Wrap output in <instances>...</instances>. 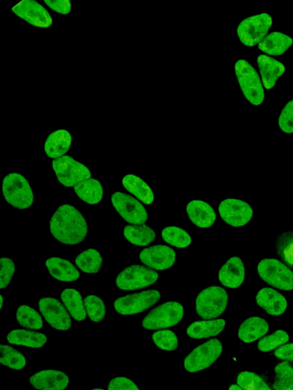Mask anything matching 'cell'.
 Wrapping results in <instances>:
<instances>
[{"label":"cell","instance_id":"obj_1","mask_svg":"<svg viewBox=\"0 0 293 390\" xmlns=\"http://www.w3.org/2000/svg\"><path fill=\"white\" fill-rule=\"evenodd\" d=\"M50 231L58 242L74 246L83 242L88 235V226L83 214L74 206L65 204L51 217Z\"/></svg>","mask_w":293,"mask_h":390},{"label":"cell","instance_id":"obj_2","mask_svg":"<svg viewBox=\"0 0 293 390\" xmlns=\"http://www.w3.org/2000/svg\"><path fill=\"white\" fill-rule=\"evenodd\" d=\"M6 202L19 210H26L34 203V193L26 178L18 173L6 175L2 184Z\"/></svg>","mask_w":293,"mask_h":390},{"label":"cell","instance_id":"obj_3","mask_svg":"<svg viewBox=\"0 0 293 390\" xmlns=\"http://www.w3.org/2000/svg\"><path fill=\"white\" fill-rule=\"evenodd\" d=\"M229 304V294L223 287L212 286L205 288L195 300V310L200 317L212 319L224 314Z\"/></svg>","mask_w":293,"mask_h":390},{"label":"cell","instance_id":"obj_4","mask_svg":"<svg viewBox=\"0 0 293 390\" xmlns=\"http://www.w3.org/2000/svg\"><path fill=\"white\" fill-rule=\"evenodd\" d=\"M235 74L249 103L254 106L262 105L265 97L263 84L253 66L247 61H237L235 63Z\"/></svg>","mask_w":293,"mask_h":390},{"label":"cell","instance_id":"obj_5","mask_svg":"<svg viewBox=\"0 0 293 390\" xmlns=\"http://www.w3.org/2000/svg\"><path fill=\"white\" fill-rule=\"evenodd\" d=\"M183 317V305L168 302L152 309L143 319L142 327L145 330L168 329L179 324Z\"/></svg>","mask_w":293,"mask_h":390},{"label":"cell","instance_id":"obj_6","mask_svg":"<svg viewBox=\"0 0 293 390\" xmlns=\"http://www.w3.org/2000/svg\"><path fill=\"white\" fill-rule=\"evenodd\" d=\"M257 273L270 286L282 291L293 289V272L277 260L264 259L260 261L257 265Z\"/></svg>","mask_w":293,"mask_h":390},{"label":"cell","instance_id":"obj_7","mask_svg":"<svg viewBox=\"0 0 293 390\" xmlns=\"http://www.w3.org/2000/svg\"><path fill=\"white\" fill-rule=\"evenodd\" d=\"M223 351V345L219 339L204 342L189 354L184 361V369L190 373H197L209 369Z\"/></svg>","mask_w":293,"mask_h":390},{"label":"cell","instance_id":"obj_8","mask_svg":"<svg viewBox=\"0 0 293 390\" xmlns=\"http://www.w3.org/2000/svg\"><path fill=\"white\" fill-rule=\"evenodd\" d=\"M52 168L58 182L68 188L76 186L92 176L88 166L66 155L53 160Z\"/></svg>","mask_w":293,"mask_h":390},{"label":"cell","instance_id":"obj_9","mask_svg":"<svg viewBox=\"0 0 293 390\" xmlns=\"http://www.w3.org/2000/svg\"><path fill=\"white\" fill-rule=\"evenodd\" d=\"M159 279V274L140 265L125 267L118 274L115 284L121 291H135L153 285Z\"/></svg>","mask_w":293,"mask_h":390},{"label":"cell","instance_id":"obj_10","mask_svg":"<svg viewBox=\"0 0 293 390\" xmlns=\"http://www.w3.org/2000/svg\"><path fill=\"white\" fill-rule=\"evenodd\" d=\"M160 293L157 289H148L118 297L115 300L113 307L120 315H137L155 305L160 302Z\"/></svg>","mask_w":293,"mask_h":390},{"label":"cell","instance_id":"obj_11","mask_svg":"<svg viewBox=\"0 0 293 390\" xmlns=\"http://www.w3.org/2000/svg\"><path fill=\"white\" fill-rule=\"evenodd\" d=\"M272 24V18L267 14L248 17L238 26L237 34L245 46L253 47L267 36Z\"/></svg>","mask_w":293,"mask_h":390},{"label":"cell","instance_id":"obj_12","mask_svg":"<svg viewBox=\"0 0 293 390\" xmlns=\"http://www.w3.org/2000/svg\"><path fill=\"white\" fill-rule=\"evenodd\" d=\"M111 200L117 212L130 224L140 225L148 220L147 210L133 197L118 192L112 195Z\"/></svg>","mask_w":293,"mask_h":390},{"label":"cell","instance_id":"obj_13","mask_svg":"<svg viewBox=\"0 0 293 390\" xmlns=\"http://www.w3.org/2000/svg\"><path fill=\"white\" fill-rule=\"evenodd\" d=\"M222 219L233 227H245L252 220L254 210L251 205L240 199H226L219 205Z\"/></svg>","mask_w":293,"mask_h":390},{"label":"cell","instance_id":"obj_14","mask_svg":"<svg viewBox=\"0 0 293 390\" xmlns=\"http://www.w3.org/2000/svg\"><path fill=\"white\" fill-rule=\"evenodd\" d=\"M38 308L51 328L58 331H68L71 328L70 314L58 299L51 297L41 298L38 302Z\"/></svg>","mask_w":293,"mask_h":390},{"label":"cell","instance_id":"obj_15","mask_svg":"<svg viewBox=\"0 0 293 390\" xmlns=\"http://www.w3.org/2000/svg\"><path fill=\"white\" fill-rule=\"evenodd\" d=\"M13 13L31 26L49 28L52 17L48 10L35 0H23L12 9Z\"/></svg>","mask_w":293,"mask_h":390},{"label":"cell","instance_id":"obj_16","mask_svg":"<svg viewBox=\"0 0 293 390\" xmlns=\"http://www.w3.org/2000/svg\"><path fill=\"white\" fill-rule=\"evenodd\" d=\"M139 258L150 269L163 271L170 269L175 264L176 252L164 245H158L143 250L140 252Z\"/></svg>","mask_w":293,"mask_h":390},{"label":"cell","instance_id":"obj_17","mask_svg":"<svg viewBox=\"0 0 293 390\" xmlns=\"http://www.w3.org/2000/svg\"><path fill=\"white\" fill-rule=\"evenodd\" d=\"M29 384L38 390H65L69 386L70 377L61 371L47 369L31 375Z\"/></svg>","mask_w":293,"mask_h":390},{"label":"cell","instance_id":"obj_18","mask_svg":"<svg viewBox=\"0 0 293 390\" xmlns=\"http://www.w3.org/2000/svg\"><path fill=\"white\" fill-rule=\"evenodd\" d=\"M256 302L267 314L275 317L283 315L288 307L287 298L269 287L259 289L256 295Z\"/></svg>","mask_w":293,"mask_h":390},{"label":"cell","instance_id":"obj_19","mask_svg":"<svg viewBox=\"0 0 293 390\" xmlns=\"http://www.w3.org/2000/svg\"><path fill=\"white\" fill-rule=\"evenodd\" d=\"M245 269L242 260L237 256L227 260L219 272V280L226 287L238 288L245 282Z\"/></svg>","mask_w":293,"mask_h":390},{"label":"cell","instance_id":"obj_20","mask_svg":"<svg viewBox=\"0 0 293 390\" xmlns=\"http://www.w3.org/2000/svg\"><path fill=\"white\" fill-rule=\"evenodd\" d=\"M187 212L192 224L200 228H210L216 220L215 210L203 200H191L187 205Z\"/></svg>","mask_w":293,"mask_h":390},{"label":"cell","instance_id":"obj_21","mask_svg":"<svg viewBox=\"0 0 293 390\" xmlns=\"http://www.w3.org/2000/svg\"><path fill=\"white\" fill-rule=\"evenodd\" d=\"M72 137L68 130L59 129L50 133L46 143L45 151L51 159H58L71 149Z\"/></svg>","mask_w":293,"mask_h":390},{"label":"cell","instance_id":"obj_22","mask_svg":"<svg viewBox=\"0 0 293 390\" xmlns=\"http://www.w3.org/2000/svg\"><path fill=\"white\" fill-rule=\"evenodd\" d=\"M257 62L264 87L267 89L274 88L279 78L285 73L284 65L266 55L259 56Z\"/></svg>","mask_w":293,"mask_h":390},{"label":"cell","instance_id":"obj_23","mask_svg":"<svg viewBox=\"0 0 293 390\" xmlns=\"http://www.w3.org/2000/svg\"><path fill=\"white\" fill-rule=\"evenodd\" d=\"M51 276L59 282H72L79 279L80 272L70 261L58 257L48 259L46 262Z\"/></svg>","mask_w":293,"mask_h":390},{"label":"cell","instance_id":"obj_24","mask_svg":"<svg viewBox=\"0 0 293 390\" xmlns=\"http://www.w3.org/2000/svg\"><path fill=\"white\" fill-rule=\"evenodd\" d=\"M269 330V323L264 319L250 317L238 329L237 337L245 343H252L264 337Z\"/></svg>","mask_w":293,"mask_h":390},{"label":"cell","instance_id":"obj_25","mask_svg":"<svg viewBox=\"0 0 293 390\" xmlns=\"http://www.w3.org/2000/svg\"><path fill=\"white\" fill-rule=\"evenodd\" d=\"M9 344L20 345L31 349H41L45 347L48 338L44 333L25 329H14L8 333Z\"/></svg>","mask_w":293,"mask_h":390},{"label":"cell","instance_id":"obj_26","mask_svg":"<svg viewBox=\"0 0 293 390\" xmlns=\"http://www.w3.org/2000/svg\"><path fill=\"white\" fill-rule=\"evenodd\" d=\"M225 325L223 319L195 322L188 327L187 336L193 339L217 337L225 330Z\"/></svg>","mask_w":293,"mask_h":390},{"label":"cell","instance_id":"obj_27","mask_svg":"<svg viewBox=\"0 0 293 390\" xmlns=\"http://www.w3.org/2000/svg\"><path fill=\"white\" fill-rule=\"evenodd\" d=\"M122 184L125 190L135 195L145 205H150L154 202L153 190L140 177L133 174L126 175L123 178Z\"/></svg>","mask_w":293,"mask_h":390},{"label":"cell","instance_id":"obj_28","mask_svg":"<svg viewBox=\"0 0 293 390\" xmlns=\"http://www.w3.org/2000/svg\"><path fill=\"white\" fill-rule=\"evenodd\" d=\"M292 44L293 40L289 36L274 31L269 33L258 44V48L267 54L279 56L285 53Z\"/></svg>","mask_w":293,"mask_h":390},{"label":"cell","instance_id":"obj_29","mask_svg":"<svg viewBox=\"0 0 293 390\" xmlns=\"http://www.w3.org/2000/svg\"><path fill=\"white\" fill-rule=\"evenodd\" d=\"M74 192L84 202L99 204L103 197V187L101 181L88 178L74 186Z\"/></svg>","mask_w":293,"mask_h":390},{"label":"cell","instance_id":"obj_30","mask_svg":"<svg viewBox=\"0 0 293 390\" xmlns=\"http://www.w3.org/2000/svg\"><path fill=\"white\" fill-rule=\"evenodd\" d=\"M61 298L74 320L81 322L86 319L88 314H86L84 300L77 289L71 288L63 289L61 294Z\"/></svg>","mask_w":293,"mask_h":390},{"label":"cell","instance_id":"obj_31","mask_svg":"<svg viewBox=\"0 0 293 390\" xmlns=\"http://www.w3.org/2000/svg\"><path fill=\"white\" fill-rule=\"evenodd\" d=\"M123 234L129 242L137 247L148 246L156 239L155 231L145 225L126 226Z\"/></svg>","mask_w":293,"mask_h":390},{"label":"cell","instance_id":"obj_32","mask_svg":"<svg viewBox=\"0 0 293 390\" xmlns=\"http://www.w3.org/2000/svg\"><path fill=\"white\" fill-rule=\"evenodd\" d=\"M75 263L82 272L96 274L101 270L103 258L100 252L89 249L81 252L76 258Z\"/></svg>","mask_w":293,"mask_h":390},{"label":"cell","instance_id":"obj_33","mask_svg":"<svg viewBox=\"0 0 293 390\" xmlns=\"http://www.w3.org/2000/svg\"><path fill=\"white\" fill-rule=\"evenodd\" d=\"M274 245L279 259L293 270V230L277 234Z\"/></svg>","mask_w":293,"mask_h":390},{"label":"cell","instance_id":"obj_34","mask_svg":"<svg viewBox=\"0 0 293 390\" xmlns=\"http://www.w3.org/2000/svg\"><path fill=\"white\" fill-rule=\"evenodd\" d=\"M16 319L21 327L39 330L43 327L41 316L35 309L28 305H21L16 312Z\"/></svg>","mask_w":293,"mask_h":390},{"label":"cell","instance_id":"obj_35","mask_svg":"<svg viewBox=\"0 0 293 390\" xmlns=\"http://www.w3.org/2000/svg\"><path fill=\"white\" fill-rule=\"evenodd\" d=\"M0 350H1L0 361L3 365L15 371H21L25 369L27 361L24 354L4 344H1Z\"/></svg>","mask_w":293,"mask_h":390},{"label":"cell","instance_id":"obj_36","mask_svg":"<svg viewBox=\"0 0 293 390\" xmlns=\"http://www.w3.org/2000/svg\"><path fill=\"white\" fill-rule=\"evenodd\" d=\"M162 238L172 247L180 249L189 247L192 243L190 233L178 227H168L163 229Z\"/></svg>","mask_w":293,"mask_h":390},{"label":"cell","instance_id":"obj_37","mask_svg":"<svg viewBox=\"0 0 293 390\" xmlns=\"http://www.w3.org/2000/svg\"><path fill=\"white\" fill-rule=\"evenodd\" d=\"M274 373V390H293V366L289 362L278 364Z\"/></svg>","mask_w":293,"mask_h":390},{"label":"cell","instance_id":"obj_38","mask_svg":"<svg viewBox=\"0 0 293 390\" xmlns=\"http://www.w3.org/2000/svg\"><path fill=\"white\" fill-rule=\"evenodd\" d=\"M235 381L244 390H272L262 377L253 372L240 373L236 377Z\"/></svg>","mask_w":293,"mask_h":390},{"label":"cell","instance_id":"obj_39","mask_svg":"<svg viewBox=\"0 0 293 390\" xmlns=\"http://www.w3.org/2000/svg\"><path fill=\"white\" fill-rule=\"evenodd\" d=\"M84 305L90 319L94 322H102L106 317V308L99 297L89 295L84 299Z\"/></svg>","mask_w":293,"mask_h":390},{"label":"cell","instance_id":"obj_40","mask_svg":"<svg viewBox=\"0 0 293 390\" xmlns=\"http://www.w3.org/2000/svg\"><path fill=\"white\" fill-rule=\"evenodd\" d=\"M289 340V334L284 330L279 329L260 340L258 343V350L262 352L274 351L287 344Z\"/></svg>","mask_w":293,"mask_h":390},{"label":"cell","instance_id":"obj_41","mask_svg":"<svg viewBox=\"0 0 293 390\" xmlns=\"http://www.w3.org/2000/svg\"><path fill=\"white\" fill-rule=\"evenodd\" d=\"M151 339L156 347L161 350L173 351L178 348V338L173 331H158L152 335Z\"/></svg>","mask_w":293,"mask_h":390},{"label":"cell","instance_id":"obj_42","mask_svg":"<svg viewBox=\"0 0 293 390\" xmlns=\"http://www.w3.org/2000/svg\"><path fill=\"white\" fill-rule=\"evenodd\" d=\"M278 125L280 130L288 135L293 133V100H291L282 110Z\"/></svg>","mask_w":293,"mask_h":390},{"label":"cell","instance_id":"obj_43","mask_svg":"<svg viewBox=\"0 0 293 390\" xmlns=\"http://www.w3.org/2000/svg\"><path fill=\"white\" fill-rule=\"evenodd\" d=\"M16 266L12 260L9 258L1 259V270H0V287L6 288L12 281L15 274Z\"/></svg>","mask_w":293,"mask_h":390},{"label":"cell","instance_id":"obj_44","mask_svg":"<svg viewBox=\"0 0 293 390\" xmlns=\"http://www.w3.org/2000/svg\"><path fill=\"white\" fill-rule=\"evenodd\" d=\"M108 390H140L138 385L126 376H116L110 381Z\"/></svg>","mask_w":293,"mask_h":390},{"label":"cell","instance_id":"obj_45","mask_svg":"<svg viewBox=\"0 0 293 390\" xmlns=\"http://www.w3.org/2000/svg\"><path fill=\"white\" fill-rule=\"evenodd\" d=\"M44 3L54 12L61 15H68L72 8L69 0H56V1L45 0Z\"/></svg>","mask_w":293,"mask_h":390},{"label":"cell","instance_id":"obj_46","mask_svg":"<svg viewBox=\"0 0 293 390\" xmlns=\"http://www.w3.org/2000/svg\"><path fill=\"white\" fill-rule=\"evenodd\" d=\"M274 355L279 360L293 363V343L282 345L276 349Z\"/></svg>","mask_w":293,"mask_h":390},{"label":"cell","instance_id":"obj_47","mask_svg":"<svg viewBox=\"0 0 293 390\" xmlns=\"http://www.w3.org/2000/svg\"><path fill=\"white\" fill-rule=\"evenodd\" d=\"M229 390H244L241 387L238 386L237 384H233L230 386Z\"/></svg>","mask_w":293,"mask_h":390},{"label":"cell","instance_id":"obj_48","mask_svg":"<svg viewBox=\"0 0 293 390\" xmlns=\"http://www.w3.org/2000/svg\"><path fill=\"white\" fill-rule=\"evenodd\" d=\"M0 298H1V309H2L3 306H4V297H3V295L0 296Z\"/></svg>","mask_w":293,"mask_h":390},{"label":"cell","instance_id":"obj_49","mask_svg":"<svg viewBox=\"0 0 293 390\" xmlns=\"http://www.w3.org/2000/svg\"><path fill=\"white\" fill-rule=\"evenodd\" d=\"M91 390H105V389H103V388H94V389H91Z\"/></svg>","mask_w":293,"mask_h":390}]
</instances>
